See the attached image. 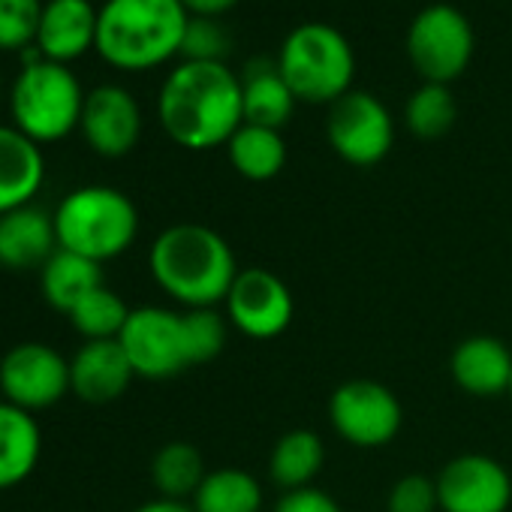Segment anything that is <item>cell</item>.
<instances>
[{"mask_svg":"<svg viewBox=\"0 0 512 512\" xmlns=\"http://www.w3.org/2000/svg\"><path fill=\"white\" fill-rule=\"evenodd\" d=\"M55 214L25 205L0 217V266L13 272L43 269L58 250Z\"/></svg>","mask_w":512,"mask_h":512,"instance_id":"obj_17","label":"cell"},{"mask_svg":"<svg viewBox=\"0 0 512 512\" xmlns=\"http://www.w3.org/2000/svg\"><path fill=\"white\" fill-rule=\"evenodd\" d=\"M43 431L34 413L0 398V491L22 485L40 464Z\"/></svg>","mask_w":512,"mask_h":512,"instance_id":"obj_21","label":"cell"},{"mask_svg":"<svg viewBox=\"0 0 512 512\" xmlns=\"http://www.w3.org/2000/svg\"><path fill=\"white\" fill-rule=\"evenodd\" d=\"M187 22L181 0H106L97 13L94 49L115 70H157L181 55Z\"/></svg>","mask_w":512,"mask_h":512,"instance_id":"obj_3","label":"cell"},{"mask_svg":"<svg viewBox=\"0 0 512 512\" xmlns=\"http://www.w3.org/2000/svg\"><path fill=\"white\" fill-rule=\"evenodd\" d=\"M136 371L118 341H85L70 359V392L88 404L121 398Z\"/></svg>","mask_w":512,"mask_h":512,"instance_id":"obj_15","label":"cell"},{"mask_svg":"<svg viewBox=\"0 0 512 512\" xmlns=\"http://www.w3.org/2000/svg\"><path fill=\"white\" fill-rule=\"evenodd\" d=\"M323 461H326L323 440L308 428H293L275 443L269 455V476L281 491L311 488V482L323 470Z\"/></svg>","mask_w":512,"mask_h":512,"instance_id":"obj_24","label":"cell"},{"mask_svg":"<svg viewBox=\"0 0 512 512\" xmlns=\"http://www.w3.org/2000/svg\"><path fill=\"white\" fill-rule=\"evenodd\" d=\"M434 482L443 512H506L512 503L509 470L482 452L455 455Z\"/></svg>","mask_w":512,"mask_h":512,"instance_id":"obj_13","label":"cell"},{"mask_svg":"<svg viewBox=\"0 0 512 512\" xmlns=\"http://www.w3.org/2000/svg\"><path fill=\"white\" fill-rule=\"evenodd\" d=\"M278 70L296 100L332 106L353 91L356 55L350 40L338 28L308 22L293 28L281 43Z\"/></svg>","mask_w":512,"mask_h":512,"instance_id":"obj_5","label":"cell"},{"mask_svg":"<svg viewBox=\"0 0 512 512\" xmlns=\"http://www.w3.org/2000/svg\"><path fill=\"white\" fill-rule=\"evenodd\" d=\"M79 130L94 154L118 160L130 154L142 136V109L127 88L97 85L85 97Z\"/></svg>","mask_w":512,"mask_h":512,"instance_id":"obj_14","label":"cell"},{"mask_svg":"<svg viewBox=\"0 0 512 512\" xmlns=\"http://www.w3.org/2000/svg\"><path fill=\"white\" fill-rule=\"evenodd\" d=\"M157 118L166 136L187 151H211L244 124L241 76L226 64L181 61L160 85Z\"/></svg>","mask_w":512,"mask_h":512,"instance_id":"obj_1","label":"cell"},{"mask_svg":"<svg viewBox=\"0 0 512 512\" xmlns=\"http://www.w3.org/2000/svg\"><path fill=\"white\" fill-rule=\"evenodd\" d=\"M190 503L196 512H263V485L238 467H220L205 473Z\"/></svg>","mask_w":512,"mask_h":512,"instance_id":"obj_25","label":"cell"},{"mask_svg":"<svg viewBox=\"0 0 512 512\" xmlns=\"http://www.w3.org/2000/svg\"><path fill=\"white\" fill-rule=\"evenodd\" d=\"M241 97H244V124L281 130L296 112V94L284 82L278 61L250 58L241 73Z\"/></svg>","mask_w":512,"mask_h":512,"instance_id":"obj_20","label":"cell"},{"mask_svg":"<svg viewBox=\"0 0 512 512\" xmlns=\"http://www.w3.org/2000/svg\"><path fill=\"white\" fill-rule=\"evenodd\" d=\"M226 320L253 341H272L293 323L296 302L290 287L269 269H241L223 302Z\"/></svg>","mask_w":512,"mask_h":512,"instance_id":"obj_12","label":"cell"},{"mask_svg":"<svg viewBox=\"0 0 512 512\" xmlns=\"http://www.w3.org/2000/svg\"><path fill=\"white\" fill-rule=\"evenodd\" d=\"M0 100H4V73H0Z\"/></svg>","mask_w":512,"mask_h":512,"instance_id":"obj_36","label":"cell"},{"mask_svg":"<svg viewBox=\"0 0 512 512\" xmlns=\"http://www.w3.org/2000/svg\"><path fill=\"white\" fill-rule=\"evenodd\" d=\"M275 512H341V506L332 494L311 485V488H299V491H284Z\"/></svg>","mask_w":512,"mask_h":512,"instance_id":"obj_33","label":"cell"},{"mask_svg":"<svg viewBox=\"0 0 512 512\" xmlns=\"http://www.w3.org/2000/svg\"><path fill=\"white\" fill-rule=\"evenodd\" d=\"M437 482L425 473L401 476L386 497V512H437Z\"/></svg>","mask_w":512,"mask_h":512,"instance_id":"obj_32","label":"cell"},{"mask_svg":"<svg viewBox=\"0 0 512 512\" xmlns=\"http://www.w3.org/2000/svg\"><path fill=\"white\" fill-rule=\"evenodd\" d=\"M100 287H103V266L64 247H58L52 260L40 269L43 299L58 314H70L85 296H91Z\"/></svg>","mask_w":512,"mask_h":512,"instance_id":"obj_22","label":"cell"},{"mask_svg":"<svg viewBox=\"0 0 512 512\" xmlns=\"http://www.w3.org/2000/svg\"><path fill=\"white\" fill-rule=\"evenodd\" d=\"M229 52H232V37L220 22L190 16L187 31H184V43H181V58L184 61L226 64Z\"/></svg>","mask_w":512,"mask_h":512,"instance_id":"obj_31","label":"cell"},{"mask_svg":"<svg viewBox=\"0 0 512 512\" xmlns=\"http://www.w3.org/2000/svg\"><path fill=\"white\" fill-rule=\"evenodd\" d=\"M148 269L154 284L184 308L223 305L241 272L229 241L205 223L163 229L148 250Z\"/></svg>","mask_w":512,"mask_h":512,"instance_id":"obj_2","label":"cell"},{"mask_svg":"<svg viewBox=\"0 0 512 512\" xmlns=\"http://www.w3.org/2000/svg\"><path fill=\"white\" fill-rule=\"evenodd\" d=\"M509 398H512V386H509Z\"/></svg>","mask_w":512,"mask_h":512,"instance_id":"obj_37","label":"cell"},{"mask_svg":"<svg viewBox=\"0 0 512 512\" xmlns=\"http://www.w3.org/2000/svg\"><path fill=\"white\" fill-rule=\"evenodd\" d=\"M232 169L247 181H272L287 166V142L281 130L241 124L226 142Z\"/></svg>","mask_w":512,"mask_h":512,"instance_id":"obj_23","label":"cell"},{"mask_svg":"<svg viewBox=\"0 0 512 512\" xmlns=\"http://www.w3.org/2000/svg\"><path fill=\"white\" fill-rule=\"evenodd\" d=\"M85 97L88 94L82 91V82L67 64L46 58L25 64L10 88L13 127L40 148L61 142L79 130Z\"/></svg>","mask_w":512,"mask_h":512,"instance_id":"obj_6","label":"cell"},{"mask_svg":"<svg viewBox=\"0 0 512 512\" xmlns=\"http://www.w3.org/2000/svg\"><path fill=\"white\" fill-rule=\"evenodd\" d=\"M326 136L332 151L350 166H377L395 142L389 109L368 91H350L329 106Z\"/></svg>","mask_w":512,"mask_h":512,"instance_id":"obj_10","label":"cell"},{"mask_svg":"<svg viewBox=\"0 0 512 512\" xmlns=\"http://www.w3.org/2000/svg\"><path fill=\"white\" fill-rule=\"evenodd\" d=\"M458 118V103L455 94L449 91V85H434L425 82L422 88H416L407 97L404 106V124L413 136L431 142V139H443Z\"/></svg>","mask_w":512,"mask_h":512,"instance_id":"obj_27","label":"cell"},{"mask_svg":"<svg viewBox=\"0 0 512 512\" xmlns=\"http://www.w3.org/2000/svg\"><path fill=\"white\" fill-rule=\"evenodd\" d=\"M97 7L91 0H46L37 49L46 61L67 64L97 43Z\"/></svg>","mask_w":512,"mask_h":512,"instance_id":"obj_18","label":"cell"},{"mask_svg":"<svg viewBox=\"0 0 512 512\" xmlns=\"http://www.w3.org/2000/svg\"><path fill=\"white\" fill-rule=\"evenodd\" d=\"M407 58L434 85L455 82L473 58V28L452 4H431L407 28Z\"/></svg>","mask_w":512,"mask_h":512,"instance_id":"obj_7","label":"cell"},{"mask_svg":"<svg viewBox=\"0 0 512 512\" xmlns=\"http://www.w3.org/2000/svg\"><path fill=\"white\" fill-rule=\"evenodd\" d=\"M46 181L43 148L16 127L0 124V217L34 205Z\"/></svg>","mask_w":512,"mask_h":512,"instance_id":"obj_19","label":"cell"},{"mask_svg":"<svg viewBox=\"0 0 512 512\" xmlns=\"http://www.w3.org/2000/svg\"><path fill=\"white\" fill-rule=\"evenodd\" d=\"M455 386L473 398L509 395L512 386V350L494 335L464 338L449 359Z\"/></svg>","mask_w":512,"mask_h":512,"instance_id":"obj_16","label":"cell"},{"mask_svg":"<svg viewBox=\"0 0 512 512\" xmlns=\"http://www.w3.org/2000/svg\"><path fill=\"white\" fill-rule=\"evenodd\" d=\"M70 392V359L40 341L16 344L0 359V395L4 401L40 413Z\"/></svg>","mask_w":512,"mask_h":512,"instance_id":"obj_11","label":"cell"},{"mask_svg":"<svg viewBox=\"0 0 512 512\" xmlns=\"http://www.w3.org/2000/svg\"><path fill=\"white\" fill-rule=\"evenodd\" d=\"M205 473L208 470H205L202 452L184 440L166 443L151 461V482H154L157 494L169 497V500H193Z\"/></svg>","mask_w":512,"mask_h":512,"instance_id":"obj_26","label":"cell"},{"mask_svg":"<svg viewBox=\"0 0 512 512\" xmlns=\"http://www.w3.org/2000/svg\"><path fill=\"white\" fill-rule=\"evenodd\" d=\"M329 422L341 440L359 449H380L401 431L404 410L395 392L377 380H347L329 398Z\"/></svg>","mask_w":512,"mask_h":512,"instance_id":"obj_8","label":"cell"},{"mask_svg":"<svg viewBox=\"0 0 512 512\" xmlns=\"http://www.w3.org/2000/svg\"><path fill=\"white\" fill-rule=\"evenodd\" d=\"M235 4L238 0H181L187 16H199V19H217L223 13H229Z\"/></svg>","mask_w":512,"mask_h":512,"instance_id":"obj_34","label":"cell"},{"mask_svg":"<svg viewBox=\"0 0 512 512\" xmlns=\"http://www.w3.org/2000/svg\"><path fill=\"white\" fill-rule=\"evenodd\" d=\"M118 344L124 347L136 377L145 380H169L193 368L187 350L184 314L169 308H157V305L133 308Z\"/></svg>","mask_w":512,"mask_h":512,"instance_id":"obj_9","label":"cell"},{"mask_svg":"<svg viewBox=\"0 0 512 512\" xmlns=\"http://www.w3.org/2000/svg\"><path fill=\"white\" fill-rule=\"evenodd\" d=\"M181 314H184L190 362L205 365L217 359L226 347V317H220L217 308H187Z\"/></svg>","mask_w":512,"mask_h":512,"instance_id":"obj_30","label":"cell"},{"mask_svg":"<svg viewBox=\"0 0 512 512\" xmlns=\"http://www.w3.org/2000/svg\"><path fill=\"white\" fill-rule=\"evenodd\" d=\"M43 0H0V52H28L37 46Z\"/></svg>","mask_w":512,"mask_h":512,"instance_id":"obj_29","label":"cell"},{"mask_svg":"<svg viewBox=\"0 0 512 512\" xmlns=\"http://www.w3.org/2000/svg\"><path fill=\"white\" fill-rule=\"evenodd\" d=\"M130 311L133 308H127V302L118 293L100 287L91 296H85L67 317L85 341H118L130 320Z\"/></svg>","mask_w":512,"mask_h":512,"instance_id":"obj_28","label":"cell"},{"mask_svg":"<svg viewBox=\"0 0 512 512\" xmlns=\"http://www.w3.org/2000/svg\"><path fill=\"white\" fill-rule=\"evenodd\" d=\"M133 512H196V509H193V503H187V500L154 497V500L142 503V506H139V509H133Z\"/></svg>","mask_w":512,"mask_h":512,"instance_id":"obj_35","label":"cell"},{"mask_svg":"<svg viewBox=\"0 0 512 512\" xmlns=\"http://www.w3.org/2000/svg\"><path fill=\"white\" fill-rule=\"evenodd\" d=\"M55 232L64 250L103 266L133 247L139 211L127 193L106 184H88L67 193L55 208Z\"/></svg>","mask_w":512,"mask_h":512,"instance_id":"obj_4","label":"cell"}]
</instances>
